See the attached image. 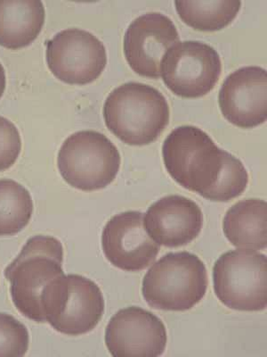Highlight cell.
Instances as JSON below:
<instances>
[{
    "instance_id": "obj_1",
    "label": "cell",
    "mask_w": 267,
    "mask_h": 357,
    "mask_svg": "<svg viewBox=\"0 0 267 357\" xmlns=\"http://www.w3.org/2000/svg\"><path fill=\"white\" fill-rule=\"evenodd\" d=\"M104 121L114 135L129 145L154 142L170 122L167 98L154 86L128 82L117 86L104 104Z\"/></svg>"
},
{
    "instance_id": "obj_2",
    "label": "cell",
    "mask_w": 267,
    "mask_h": 357,
    "mask_svg": "<svg viewBox=\"0 0 267 357\" xmlns=\"http://www.w3.org/2000/svg\"><path fill=\"white\" fill-rule=\"evenodd\" d=\"M63 262L61 241L50 236L37 235L28 240L18 257L6 268L13 303L25 317L46 323L41 296L53 280L65 274Z\"/></svg>"
},
{
    "instance_id": "obj_3",
    "label": "cell",
    "mask_w": 267,
    "mask_h": 357,
    "mask_svg": "<svg viewBox=\"0 0 267 357\" xmlns=\"http://www.w3.org/2000/svg\"><path fill=\"white\" fill-rule=\"evenodd\" d=\"M204 263L190 252H175L152 264L143 280L142 293L158 310H190L204 298L208 289Z\"/></svg>"
},
{
    "instance_id": "obj_4",
    "label": "cell",
    "mask_w": 267,
    "mask_h": 357,
    "mask_svg": "<svg viewBox=\"0 0 267 357\" xmlns=\"http://www.w3.org/2000/svg\"><path fill=\"white\" fill-rule=\"evenodd\" d=\"M104 307L99 287L78 274L57 277L44 288L41 296L46 323L68 336L93 331L104 317Z\"/></svg>"
},
{
    "instance_id": "obj_5",
    "label": "cell",
    "mask_w": 267,
    "mask_h": 357,
    "mask_svg": "<svg viewBox=\"0 0 267 357\" xmlns=\"http://www.w3.org/2000/svg\"><path fill=\"white\" fill-rule=\"evenodd\" d=\"M162 155L170 176L200 196L214 185L222 165V149L195 126L171 130L162 145Z\"/></svg>"
},
{
    "instance_id": "obj_6",
    "label": "cell",
    "mask_w": 267,
    "mask_h": 357,
    "mask_svg": "<svg viewBox=\"0 0 267 357\" xmlns=\"http://www.w3.org/2000/svg\"><path fill=\"white\" fill-rule=\"evenodd\" d=\"M119 149L104 134L85 130L72 134L60 149L57 165L67 183L95 191L110 185L119 173Z\"/></svg>"
},
{
    "instance_id": "obj_7",
    "label": "cell",
    "mask_w": 267,
    "mask_h": 357,
    "mask_svg": "<svg viewBox=\"0 0 267 357\" xmlns=\"http://www.w3.org/2000/svg\"><path fill=\"white\" fill-rule=\"evenodd\" d=\"M267 259L255 250L227 252L213 268L216 296L233 310L257 312L267 305Z\"/></svg>"
},
{
    "instance_id": "obj_8",
    "label": "cell",
    "mask_w": 267,
    "mask_h": 357,
    "mask_svg": "<svg viewBox=\"0 0 267 357\" xmlns=\"http://www.w3.org/2000/svg\"><path fill=\"white\" fill-rule=\"evenodd\" d=\"M161 75L167 87L183 98H199L218 84L221 57L204 41L178 40L161 60Z\"/></svg>"
},
{
    "instance_id": "obj_9",
    "label": "cell",
    "mask_w": 267,
    "mask_h": 357,
    "mask_svg": "<svg viewBox=\"0 0 267 357\" xmlns=\"http://www.w3.org/2000/svg\"><path fill=\"white\" fill-rule=\"evenodd\" d=\"M47 62L60 81L69 84H87L99 77L107 65L103 41L90 31L68 28L47 43Z\"/></svg>"
},
{
    "instance_id": "obj_10",
    "label": "cell",
    "mask_w": 267,
    "mask_h": 357,
    "mask_svg": "<svg viewBox=\"0 0 267 357\" xmlns=\"http://www.w3.org/2000/svg\"><path fill=\"white\" fill-rule=\"evenodd\" d=\"M167 340L163 321L138 307L120 309L106 330V345L115 357L160 356L166 349Z\"/></svg>"
},
{
    "instance_id": "obj_11",
    "label": "cell",
    "mask_w": 267,
    "mask_h": 357,
    "mask_svg": "<svg viewBox=\"0 0 267 357\" xmlns=\"http://www.w3.org/2000/svg\"><path fill=\"white\" fill-rule=\"evenodd\" d=\"M145 213L127 211L111 218L102 234V248L113 266L126 272H140L150 266L161 245L146 231Z\"/></svg>"
},
{
    "instance_id": "obj_12",
    "label": "cell",
    "mask_w": 267,
    "mask_h": 357,
    "mask_svg": "<svg viewBox=\"0 0 267 357\" xmlns=\"http://www.w3.org/2000/svg\"><path fill=\"white\" fill-rule=\"evenodd\" d=\"M180 40L176 24L161 12H147L134 19L123 38V51L129 65L145 77L161 76V60Z\"/></svg>"
},
{
    "instance_id": "obj_13",
    "label": "cell",
    "mask_w": 267,
    "mask_h": 357,
    "mask_svg": "<svg viewBox=\"0 0 267 357\" xmlns=\"http://www.w3.org/2000/svg\"><path fill=\"white\" fill-rule=\"evenodd\" d=\"M267 73L259 66H245L225 79L218 94L219 107L229 122L251 128L265 122Z\"/></svg>"
},
{
    "instance_id": "obj_14",
    "label": "cell",
    "mask_w": 267,
    "mask_h": 357,
    "mask_svg": "<svg viewBox=\"0 0 267 357\" xmlns=\"http://www.w3.org/2000/svg\"><path fill=\"white\" fill-rule=\"evenodd\" d=\"M144 223L156 243L176 248L198 237L203 226V213L198 204L188 197L168 195L149 207Z\"/></svg>"
},
{
    "instance_id": "obj_15",
    "label": "cell",
    "mask_w": 267,
    "mask_h": 357,
    "mask_svg": "<svg viewBox=\"0 0 267 357\" xmlns=\"http://www.w3.org/2000/svg\"><path fill=\"white\" fill-rule=\"evenodd\" d=\"M46 11L39 0H0V46L27 47L42 30Z\"/></svg>"
},
{
    "instance_id": "obj_16",
    "label": "cell",
    "mask_w": 267,
    "mask_h": 357,
    "mask_svg": "<svg viewBox=\"0 0 267 357\" xmlns=\"http://www.w3.org/2000/svg\"><path fill=\"white\" fill-rule=\"evenodd\" d=\"M266 201L246 199L234 204L222 220V231L234 247L241 250H266Z\"/></svg>"
},
{
    "instance_id": "obj_17",
    "label": "cell",
    "mask_w": 267,
    "mask_h": 357,
    "mask_svg": "<svg viewBox=\"0 0 267 357\" xmlns=\"http://www.w3.org/2000/svg\"><path fill=\"white\" fill-rule=\"evenodd\" d=\"M178 15L186 24L200 31H217L227 26L240 11V0H176Z\"/></svg>"
},
{
    "instance_id": "obj_18",
    "label": "cell",
    "mask_w": 267,
    "mask_h": 357,
    "mask_svg": "<svg viewBox=\"0 0 267 357\" xmlns=\"http://www.w3.org/2000/svg\"><path fill=\"white\" fill-rule=\"evenodd\" d=\"M33 201L22 185L8 178L0 180V237L13 236L28 225Z\"/></svg>"
},
{
    "instance_id": "obj_19",
    "label": "cell",
    "mask_w": 267,
    "mask_h": 357,
    "mask_svg": "<svg viewBox=\"0 0 267 357\" xmlns=\"http://www.w3.org/2000/svg\"><path fill=\"white\" fill-rule=\"evenodd\" d=\"M249 183V174L243 162L222 149V165L218 180L202 197L217 202H227L241 195Z\"/></svg>"
},
{
    "instance_id": "obj_20",
    "label": "cell",
    "mask_w": 267,
    "mask_h": 357,
    "mask_svg": "<svg viewBox=\"0 0 267 357\" xmlns=\"http://www.w3.org/2000/svg\"><path fill=\"white\" fill-rule=\"evenodd\" d=\"M27 328L12 315L0 312V357H21L29 349Z\"/></svg>"
},
{
    "instance_id": "obj_21",
    "label": "cell",
    "mask_w": 267,
    "mask_h": 357,
    "mask_svg": "<svg viewBox=\"0 0 267 357\" xmlns=\"http://www.w3.org/2000/svg\"><path fill=\"white\" fill-rule=\"evenodd\" d=\"M21 151L22 139L17 126L0 116V171L12 167Z\"/></svg>"
},
{
    "instance_id": "obj_22",
    "label": "cell",
    "mask_w": 267,
    "mask_h": 357,
    "mask_svg": "<svg viewBox=\"0 0 267 357\" xmlns=\"http://www.w3.org/2000/svg\"><path fill=\"white\" fill-rule=\"evenodd\" d=\"M6 78L4 67L0 63V98H1L6 89Z\"/></svg>"
}]
</instances>
